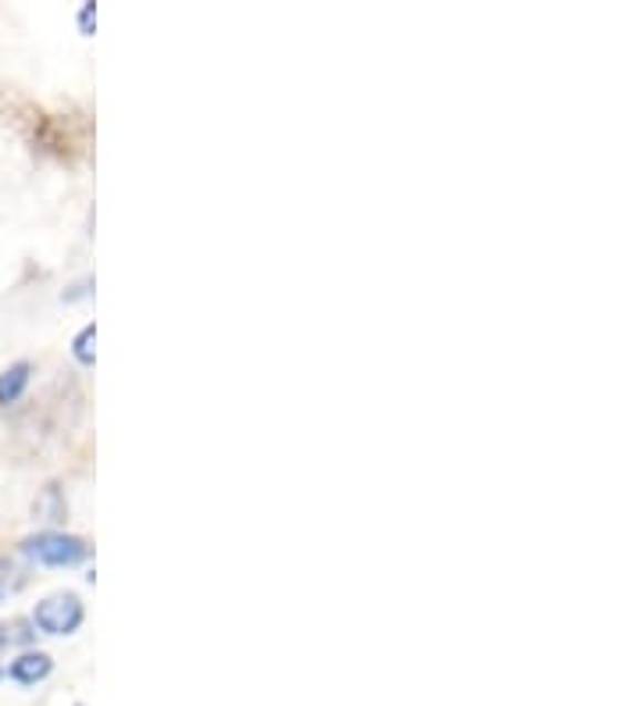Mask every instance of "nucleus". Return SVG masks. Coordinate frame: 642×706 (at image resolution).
I'll return each instance as SVG.
<instances>
[{"label": "nucleus", "mask_w": 642, "mask_h": 706, "mask_svg": "<svg viewBox=\"0 0 642 706\" xmlns=\"http://www.w3.org/2000/svg\"><path fill=\"white\" fill-rule=\"evenodd\" d=\"M22 550L32 556V561H40L47 567H72L79 564L82 556H86V543L75 535H64V532H40L22 543Z\"/></svg>", "instance_id": "1"}, {"label": "nucleus", "mask_w": 642, "mask_h": 706, "mask_svg": "<svg viewBox=\"0 0 642 706\" xmlns=\"http://www.w3.org/2000/svg\"><path fill=\"white\" fill-rule=\"evenodd\" d=\"M0 600H4V585H0Z\"/></svg>", "instance_id": "7"}, {"label": "nucleus", "mask_w": 642, "mask_h": 706, "mask_svg": "<svg viewBox=\"0 0 642 706\" xmlns=\"http://www.w3.org/2000/svg\"><path fill=\"white\" fill-rule=\"evenodd\" d=\"M72 354H75L79 365H93V360H96V325H86V328H82V332L75 336Z\"/></svg>", "instance_id": "5"}, {"label": "nucleus", "mask_w": 642, "mask_h": 706, "mask_svg": "<svg viewBox=\"0 0 642 706\" xmlns=\"http://www.w3.org/2000/svg\"><path fill=\"white\" fill-rule=\"evenodd\" d=\"M29 375H32V368L26 365V360H19V365H11V368L0 371V407L19 403V397H22L26 386H29Z\"/></svg>", "instance_id": "4"}, {"label": "nucleus", "mask_w": 642, "mask_h": 706, "mask_svg": "<svg viewBox=\"0 0 642 706\" xmlns=\"http://www.w3.org/2000/svg\"><path fill=\"white\" fill-rule=\"evenodd\" d=\"M93 22H96V8L93 4H82V14H79L82 32H93Z\"/></svg>", "instance_id": "6"}, {"label": "nucleus", "mask_w": 642, "mask_h": 706, "mask_svg": "<svg viewBox=\"0 0 642 706\" xmlns=\"http://www.w3.org/2000/svg\"><path fill=\"white\" fill-rule=\"evenodd\" d=\"M86 611H82V603L75 593H54L47 596L43 603H37V611H32V625L47 635H72Z\"/></svg>", "instance_id": "2"}, {"label": "nucleus", "mask_w": 642, "mask_h": 706, "mask_svg": "<svg viewBox=\"0 0 642 706\" xmlns=\"http://www.w3.org/2000/svg\"><path fill=\"white\" fill-rule=\"evenodd\" d=\"M51 667H54V661L47 653H22L19 661L11 664V678L14 682H22V685H37V682H43L47 675H51Z\"/></svg>", "instance_id": "3"}]
</instances>
